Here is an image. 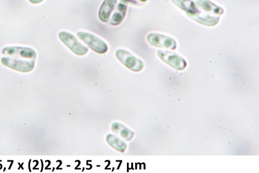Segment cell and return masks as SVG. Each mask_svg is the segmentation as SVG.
<instances>
[{"label": "cell", "mask_w": 259, "mask_h": 173, "mask_svg": "<svg viewBox=\"0 0 259 173\" xmlns=\"http://www.w3.org/2000/svg\"><path fill=\"white\" fill-rule=\"evenodd\" d=\"M2 62L5 66L14 70L28 72L31 71L34 66L36 58L35 52L30 48L13 47L4 49Z\"/></svg>", "instance_id": "6da1fadb"}, {"label": "cell", "mask_w": 259, "mask_h": 173, "mask_svg": "<svg viewBox=\"0 0 259 173\" xmlns=\"http://www.w3.org/2000/svg\"><path fill=\"white\" fill-rule=\"evenodd\" d=\"M116 56L126 68L133 72H139L144 67L143 61L126 50H118L116 53Z\"/></svg>", "instance_id": "7a4b0ae2"}, {"label": "cell", "mask_w": 259, "mask_h": 173, "mask_svg": "<svg viewBox=\"0 0 259 173\" xmlns=\"http://www.w3.org/2000/svg\"><path fill=\"white\" fill-rule=\"evenodd\" d=\"M77 37L95 52L103 54L107 52L106 43L93 34L85 32H78Z\"/></svg>", "instance_id": "3957f363"}, {"label": "cell", "mask_w": 259, "mask_h": 173, "mask_svg": "<svg viewBox=\"0 0 259 173\" xmlns=\"http://www.w3.org/2000/svg\"><path fill=\"white\" fill-rule=\"evenodd\" d=\"M60 40L74 53L79 56L84 55L89 52V49L80 43L72 34L61 31L59 33Z\"/></svg>", "instance_id": "277c9868"}, {"label": "cell", "mask_w": 259, "mask_h": 173, "mask_svg": "<svg viewBox=\"0 0 259 173\" xmlns=\"http://www.w3.org/2000/svg\"><path fill=\"white\" fill-rule=\"evenodd\" d=\"M147 41L151 45L158 48L175 50L177 46L175 39L158 33L149 34L147 37Z\"/></svg>", "instance_id": "5b68a950"}, {"label": "cell", "mask_w": 259, "mask_h": 173, "mask_svg": "<svg viewBox=\"0 0 259 173\" xmlns=\"http://www.w3.org/2000/svg\"><path fill=\"white\" fill-rule=\"evenodd\" d=\"M158 55L161 59L177 70H183L187 66L186 61L176 53L159 50Z\"/></svg>", "instance_id": "8992f818"}, {"label": "cell", "mask_w": 259, "mask_h": 173, "mask_svg": "<svg viewBox=\"0 0 259 173\" xmlns=\"http://www.w3.org/2000/svg\"><path fill=\"white\" fill-rule=\"evenodd\" d=\"M117 2V0H105L103 2L99 12V18L103 22L109 21Z\"/></svg>", "instance_id": "52a82bcc"}, {"label": "cell", "mask_w": 259, "mask_h": 173, "mask_svg": "<svg viewBox=\"0 0 259 173\" xmlns=\"http://www.w3.org/2000/svg\"><path fill=\"white\" fill-rule=\"evenodd\" d=\"M192 19L196 20L197 22L208 26H213L217 25L220 19L219 17L212 16L209 14H205L200 12L195 14L188 16Z\"/></svg>", "instance_id": "ba28073f"}, {"label": "cell", "mask_w": 259, "mask_h": 173, "mask_svg": "<svg viewBox=\"0 0 259 173\" xmlns=\"http://www.w3.org/2000/svg\"><path fill=\"white\" fill-rule=\"evenodd\" d=\"M193 2L199 8L213 14L221 15L224 12L223 8L214 5L209 0H194Z\"/></svg>", "instance_id": "9c48e42d"}, {"label": "cell", "mask_w": 259, "mask_h": 173, "mask_svg": "<svg viewBox=\"0 0 259 173\" xmlns=\"http://www.w3.org/2000/svg\"><path fill=\"white\" fill-rule=\"evenodd\" d=\"M171 2L179 8L185 11L188 16L200 12L196 7L195 4L191 0H171Z\"/></svg>", "instance_id": "30bf717a"}, {"label": "cell", "mask_w": 259, "mask_h": 173, "mask_svg": "<svg viewBox=\"0 0 259 173\" xmlns=\"http://www.w3.org/2000/svg\"><path fill=\"white\" fill-rule=\"evenodd\" d=\"M112 129L114 133L119 134L122 138L127 141L132 140L134 135V132L131 129L119 123H114L112 125Z\"/></svg>", "instance_id": "8fae6325"}, {"label": "cell", "mask_w": 259, "mask_h": 173, "mask_svg": "<svg viewBox=\"0 0 259 173\" xmlns=\"http://www.w3.org/2000/svg\"><path fill=\"white\" fill-rule=\"evenodd\" d=\"M106 141L111 147L120 151V152L123 153L126 148V143L114 135H108Z\"/></svg>", "instance_id": "7c38bea8"}, {"label": "cell", "mask_w": 259, "mask_h": 173, "mask_svg": "<svg viewBox=\"0 0 259 173\" xmlns=\"http://www.w3.org/2000/svg\"><path fill=\"white\" fill-rule=\"evenodd\" d=\"M126 12L118 10V12H115L111 20L110 24L113 26H117L120 24L125 17Z\"/></svg>", "instance_id": "4fadbf2b"}, {"label": "cell", "mask_w": 259, "mask_h": 173, "mask_svg": "<svg viewBox=\"0 0 259 173\" xmlns=\"http://www.w3.org/2000/svg\"><path fill=\"white\" fill-rule=\"evenodd\" d=\"M29 1L33 4H38L44 1V0H29Z\"/></svg>", "instance_id": "5bb4252c"}, {"label": "cell", "mask_w": 259, "mask_h": 173, "mask_svg": "<svg viewBox=\"0 0 259 173\" xmlns=\"http://www.w3.org/2000/svg\"><path fill=\"white\" fill-rule=\"evenodd\" d=\"M139 1L141 2H146L147 0H139Z\"/></svg>", "instance_id": "9a60e30c"}]
</instances>
